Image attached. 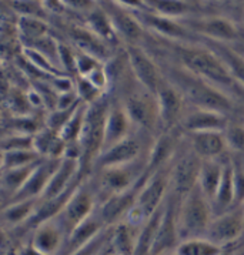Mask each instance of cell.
<instances>
[{
    "label": "cell",
    "mask_w": 244,
    "mask_h": 255,
    "mask_svg": "<svg viewBox=\"0 0 244 255\" xmlns=\"http://www.w3.org/2000/svg\"><path fill=\"white\" fill-rule=\"evenodd\" d=\"M242 17H243V23H244V10H243V14H242Z\"/></svg>",
    "instance_id": "obj_39"
},
{
    "label": "cell",
    "mask_w": 244,
    "mask_h": 255,
    "mask_svg": "<svg viewBox=\"0 0 244 255\" xmlns=\"http://www.w3.org/2000/svg\"><path fill=\"white\" fill-rule=\"evenodd\" d=\"M99 203H100V198H99L97 188L93 183L92 177L87 175L76 187V190L73 191L70 198L67 200L66 205L63 207L61 213L56 218L70 235L71 231L77 225L83 223L86 218H89L96 211Z\"/></svg>",
    "instance_id": "obj_7"
},
{
    "label": "cell",
    "mask_w": 244,
    "mask_h": 255,
    "mask_svg": "<svg viewBox=\"0 0 244 255\" xmlns=\"http://www.w3.org/2000/svg\"><path fill=\"white\" fill-rule=\"evenodd\" d=\"M133 133H136V128H134V124L126 110L124 104L119 99H116V100L112 99L109 112L106 116V123H104L103 150L127 138Z\"/></svg>",
    "instance_id": "obj_16"
},
{
    "label": "cell",
    "mask_w": 244,
    "mask_h": 255,
    "mask_svg": "<svg viewBox=\"0 0 244 255\" xmlns=\"http://www.w3.org/2000/svg\"><path fill=\"white\" fill-rule=\"evenodd\" d=\"M112 1L124 9H133V10H146L147 9L144 0H112Z\"/></svg>",
    "instance_id": "obj_34"
},
{
    "label": "cell",
    "mask_w": 244,
    "mask_h": 255,
    "mask_svg": "<svg viewBox=\"0 0 244 255\" xmlns=\"http://www.w3.org/2000/svg\"><path fill=\"white\" fill-rule=\"evenodd\" d=\"M104 10L107 11L119 37L124 39L127 44H137L143 36V26L136 16H133L129 9L113 3L112 0H104Z\"/></svg>",
    "instance_id": "obj_19"
},
{
    "label": "cell",
    "mask_w": 244,
    "mask_h": 255,
    "mask_svg": "<svg viewBox=\"0 0 244 255\" xmlns=\"http://www.w3.org/2000/svg\"><path fill=\"white\" fill-rule=\"evenodd\" d=\"M70 37L77 46V49L84 53H89L99 60H106L110 57L109 44L96 36L90 29L86 26H74L70 29Z\"/></svg>",
    "instance_id": "obj_23"
},
{
    "label": "cell",
    "mask_w": 244,
    "mask_h": 255,
    "mask_svg": "<svg viewBox=\"0 0 244 255\" xmlns=\"http://www.w3.org/2000/svg\"><path fill=\"white\" fill-rule=\"evenodd\" d=\"M84 26L87 29H90L96 36H99L107 44H117L120 40L107 11L104 10V7L99 6L92 13L84 16Z\"/></svg>",
    "instance_id": "obj_25"
},
{
    "label": "cell",
    "mask_w": 244,
    "mask_h": 255,
    "mask_svg": "<svg viewBox=\"0 0 244 255\" xmlns=\"http://www.w3.org/2000/svg\"><path fill=\"white\" fill-rule=\"evenodd\" d=\"M226 251L223 247L213 243L207 237H194L182 240L176 247L179 255H220Z\"/></svg>",
    "instance_id": "obj_27"
},
{
    "label": "cell",
    "mask_w": 244,
    "mask_h": 255,
    "mask_svg": "<svg viewBox=\"0 0 244 255\" xmlns=\"http://www.w3.org/2000/svg\"><path fill=\"white\" fill-rule=\"evenodd\" d=\"M10 9L20 16L43 19L46 14V6L40 0H10Z\"/></svg>",
    "instance_id": "obj_31"
},
{
    "label": "cell",
    "mask_w": 244,
    "mask_h": 255,
    "mask_svg": "<svg viewBox=\"0 0 244 255\" xmlns=\"http://www.w3.org/2000/svg\"><path fill=\"white\" fill-rule=\"evenodd\" d=\"M122 103L132 119L136 131L150 135L160 127L156 94L143 89L137 82L132 89L124 92Z\"/></svg>",
    "instance_id": "obj_6"
},
{
    "label": "cell",
    "mask_w": 244,
    "mask_h": 255,
    "mask_svg": "<svg viewBox=\"0 0 244 255\" xmlns=\"http://www.w3.org/2000/svg\"><path fill=\"white\" fill-rule=\"evenodd\" d=\"M136 17L142 23L143 27H147L157 36H162L170 40H184L189 34V27L183 23H179L177 19L163 16L149 9L137 10Z\"/></svg>",
    "instance_id": "obj_18"
},
{
    "label": "cell",
    "mask_w": 244,
    "mask_h": 255,
    "mask_svg": "<svg viewBox=\"0 0 244 255\" xmlns=\"http://www.w3.org/2000/svg\"><path fill=\"white\" fill-rule=\"evenodd\" d=\"M229 153L232 155H244V122L230 120L223 131Z\"/></svg>",
    "instance_id": "obj_30"
},
{
    "label": "cell",
    "mask_w": 244,
    "mask_h": 255,
    "mask_svg": "<svg viewBox=\"0 0 244 255\" xmlns=\"http://www.w3.org/2000/svg\"><path fill=\"white\" fill-rule=\"evenodd\" d=\"M124 53L134 80L147 92L156 94L167 80L157 63L139 44H126Z\"/></svg>",
    "instance_id": "obj_9"
},
{
    "label": "cell",
    "mask_w": 244,
    "mask_h": 255,
    "mask_svg": "<svg viewBox=\"0 0 244 255\" xmlns=\"http://www.w3.org/2000/svg\"><path fill=\"white\" fill-rule=\"evenodd\" d=\"M170 165L149 174L139 190L136 203L123 218L129 224L142 228L157 210H160L170 194Z\"/></svg>",
    "instance_id": "obj_3"
},
{
    "label": "cell",
    "mask_w": 244,
    "mask_h": 255,
    "mask_svg": "<svg viewBox=\"0 0 244 255\" xmlns=\"http://www.w3.org/2000/svg\"><path fill=\"white\" fill-rule=\"evenodd\" d=\"M180 66L220 89L236 102H244V86L237 82L229 64L213 49L193 44H179L176 49Z\"/></svg>",
    "instance_id": "obj_1"
},
{
    "label": "cell",
    "mask_w": 244,
    "mask_h": 255,
    "mask_svg": "<svg viewBox=\"0 0 244 255\" xmlns=\"http://www.w3.org/2000/svg\"><path fill=\"white\" fill-rule=\"evenodd\" d=\"M40 1H43V0H40Z\"/></svg>",
    "instance_id": "obj_43"
},
{
    "label": "cell",
    "mask_w": 244,
    "mask_h": 255,
    "mask_svg": "<svg viewBox=\"0 0 244 255\" xmlns=\"http://www.w3.org/2000/svg\"><path fill=\"white\" fill-rule=\"evenodd\" d=\"M156 100L163 131L180 128L184 114L189 109V104L182 92L166 80V83L159 89V92L156 93Z\"/></svg>",
    "instance_id": "obj_12"
},
{
    "label": "cell",
    "mask_w": 244,
    "mask_h": 255,
    "mask_svg": "<svg viewBox=\"0 0 244 255\" xmlns=\"http://www.w3.org/2000/svg\"><path fill=\"white\" fill-rule=\"evenodd\" d=\"M17 36L26 47H31L46 36H49L47 23L40 17L20 16L17 20Z\"/></svg>",
    "instance_id": "obj_26"
},
{
    "label": "cell",
    "mask_w": 244,
    "mask_h": 255,
    "mask_svg": "<svg viewBox=\"0 0 244 255\" xmlns=\"http://www.w3.org/2000/svg\"><path fill=\"white\" fill-rule=\"evenodd\" d=\"M214 217L212 201L196 185L182 197L177 204V227L180 241L194 237H204Z\"/></svg>",
    "instance_id": "obj_4"
},
{
    "label": "cell",
    "mask_w": 244,
    "mask_h": 255,
    "mask_svg": "<svg viewBox=\"0 0 244 255\" xmlns=\"http://www.w3.org/2000/svg\"><path fill=\"white\" fill-rule=\"evenodd\" d=\"M97 1H104V0H97Z\"/></svg>",
    "instance_id": "obj_41"
},
{
    "label": "cell",
    "mask_w": 244,
    "mask_h": 255,
    "mask_svg": "<svg viewBox=\"0 0 244 255\" xmlns=\"http://www.w3.org/2000/svg\"><path fill=\"white\" fill-rule=\"evenodd\" d=\"M184 135L190 148L202 160H223L229 157L223 131H204Z\"/></svg>",
    "instance_id": "obj_17"
},
{
    "label": "cell",
    "mask_w": 244,
    "mask_h": 255,
    "mask_svg": "<svg viewBox=\"0 0 244 255\" xmlns=\"http://www.w3.org/2000/svg\"><path fill=\"white\" fill-rule=\"evenodd\" d=\"M41 157L34 148H19V150H3L1 151V170L23 167L40 161Z\"/></svg>",
    "instance_id": "obj_29"
},
{
    "label": "cell",
    "mask_w": 244,
    "mask_h": 255,
    "mask_svg": "<svg viewBox=\"0 0 244 255\" xmlns=\"http://www.w3.org/2000/svg\"><path fill=\"white\" fill-rule=\"evenodd\" d=\"M59 161L60 160H54V158H41L37 165L34 167L27 181L24 183V185L19 190V193L14 195L10 201L21 200V198H41Z\"/></svg>",
    "instance_id": "obj_21"
},
{
    "label": "cell",
    "mask_w": 244,
    "mask_h": 255,
    "mask_svg": "<svg viewBox=\"0 0 244 255\" xmlns=\"http://www.w3.org/2000/svg\"><path fill=\"white\" fill-rule=\"evenodd\" d=\"M202 161L203 160L190 148L184 135V151L179 150L170 165V194L182 198L193 190L197 185Z\"/></svg>",
    "instance_id": "obj_8"
},
{
    "label": "cell",
    "mask_w": 244,
    "mask_h": 255,
    "mask_svg": "<svg viewBox=\"0 0 244 255\" xmlns=\"http://www.w3.org/2000/svg\"><path fill=\"white\" fill-rule=\"evenodd\" d=\"M140 228L129 224L127 221H119L112 225V231L106 250L114 255H136L137 240Z\"/></svg>",
    "instance_id": "obj_22"
},
{
    "label": "cell",
    "mask_w": 244,
    "mask_h": 255,
    "mask_svg": "<svg viewBox=\"0 0 244 255\" xmlns=\"http://www.w3.org/2000/svg\"><path fill=\"white\" fill-rule=\"evenodd\" d=\"M189 29L206 36L217 43H236L243 40L240 37V30L232 19L224 16H206L199 19H190L186 23Z\"/></svg>",
    "instance_id": "obj_14"
},
{
    "label": "cell",
    "mask_w": 244,
    "mask_h": 255,
    "mask_svg": "<svg viewBox=\"0 0 244 255\" xmlns=\"http://www.w3.org/2000/svg\"><path fill=\"white\" fill-rule=\"evenodd\" d=\"M229 158L230 155L223 160H203L202 161L197 185L210 201H213L214 195L219 190V185L223 178L224 167Z\"/></svg>",
    "instance_id": "obj_24"
},
{
    "label": "cell",
    "mask_w": 244,
    "mask_h": 255,
    "mask_svg": "<svg viewBox=\"0 0 244 255\" xmlns=\"http://www.w3.org/2000/svg\"><path fill=\"white\" fill-rule=\"evenodd\" d=\"M99 255H114V254H112L110 251H107V250H106V247H104V250H103L102 253H100Z\"/></svg>",
    "instance_id": "obj_36"
},
{
    "label": "cell",
    "mask_w": 244,
    "mask_h": 255,
    "mask_svg": "<svg viewBox=\"0 0 244 255\" xmlns=\"http://www.w3.org/2000/svg\"><path fill=\"white\" fill-rule=\"evenodd\" d=\"M164 76L167 82L172 83L182 92L190 107L216 110L227 116H232L237 110L239 102H236L220 89L214 87L213 84L186 70L180 64L177 67H172L170 72Z\"/></svg>",
    "instance_id": "obj_2"
},
{
    "label": "cell",
    "mask_w": 244,
    "mask_h": 255,
    "mask_svg": "<svg viewBox=\"0 0 244 255\" xmlns=\"http://www.w3.org/2000/svg\"><path fill=\"white\" fill-rule=\"evenodd\" d=\"M162 255H179L177 253H176V250H173V251H169V253H164V254Z\"/></svg>",
    "instance_id": "obj_38"
},
{
    "label": "cell",
    "mask_w": 244,
    "mask_h": 255,
    "mask_svg": "<svg viewBox=\"0 0 244 255\" xmlns=\"http://www.w3.org/2000/svg\"><path fill=\"white\" fill-rule=\"evenodd\" d=\"M220 255H234V254L230 251V250H226V251H223Z\"/></svg>",
    "instance_id": "obj_37"
},
{
    "label": "cell",
    "mask_w": 244,
    "mask_h": 255,
    "mask_svg": "<svg viewBox=\"0 0 244 255\" xmlns=\"http://www.w3.org/2000/svg\"><path fill=\"white\" fill-rule=\"evenodd\" d=\"M243 255H244V253H243Z\"/></svg>",
    "instance_id": "obj_44"
},
{
    "label": "cell",
    "mask_w": 244,
    "mask_h": 255,
    "mask_svg": "<svg viewBox=\"0 0 244 255\" xmlns=\"http://www.w3.org/2000/svg\"><path fill=\"white\" fill-rule=\"evenodd\" d=\"M243 208L242 205H236L224 213L214 215L204 237L223 247L224 250H230L234 244H237L243 238Z\"/></svg>",
    "instance_id": "obj_10"
},
{
    "label": "cell",
    "mask_w": 244,
    "mask_h": 255,
    "mask_svg": "<svg viewBox=\"0 0 244 255\" xmlns=\"http://www.w3.org/2000/svg\"><path fill=\"white\" fill-rule=\"evenodd\" d=\"M242 208H243V213H244V203H243V204H242Z\"/></svg>",
    "instance_id": "obj_40"
},
{
    "label": "cell",
    "mask_w": 244,
    "mask_h": 255,
    "mask_svg": "<svg viewBox=\"0 0 244 255\" xmlns=\"http://www.w3.org/2000/svg\"><path fill=\"white\" fill-rule=\"evenodd\" d=\"M230 120H232L230 116L224 113L189 106L187 112L184 114L183 122L180 124V128L184 134L224 131Z\"/></svg>",
    "instance_id": "obj_15"
},
{
    "label": "cell",
    "mask_w": 244,
    "mask_h": 255,
    "mask_svg": "<svg viewBox=\"0 0 244 255\" xmlns=\"http://www.w3.org/2000/svg\"><path fill=\"white\" fill-rule=\"evenodd\" d=\"M27 240L40 254L64 255L69 233L57 218H53L33 227Z\"/></svg>",
    "instance_id": "obj_13"
},
{
    "label": "cell",
    "mask_w": 244,
    "mask_h": 255,
    "mask_svg": "<svg viewBox=\"0 0 244 255\" xmlns=\"http://www.w3.org/2000/svg\"><path fill=\"white\" fill-rule=\"evenodd\" d=\"M143 135H147V134L136 131L122 141L104 148L99 155V158L96 160L93 168L100 170V168H107V167L124 165V164L134 163L143 157H146L149 148L144 150L146 147H144Z\"/></svg>",
    "instance_id": "obj_11"
},
{
    "label": "cell",
    "mask_w": 244,
    "mask_h": 255,
    "mask_svg": "<svg viewBox=\"0 0 244 255\" xmlns=\"http://www.w3.org/2000/svg\"><path fill=\"white\" fill-rule=\"evenodd\" d=\"M41 198H21L14 200L3 205L1 210V220H3V230H20L29 228V224L36 214Z\"/></svg>",
    "instance_id": "obj_20"
},
{
    "label": "cell",
    "mask_w": 244,
    "mask_h": 255,
    "mask_svg": "<svg viewBox=\"0 0 244 255\" xmlns=\"http://www.w3.org/2000/svg\"><path fill=\"white\" fill-rule=\"evenodd\" d=\"M234 255H239V254H234Z\"/></svg>",
    "instance_id": "obj_42"
},
{
    "label": "cell",
    "mask_w": 244,
    "mask_h": 255,
    "mask_svg": "<svg viewBox=\"0 0 244 255\" xmlns=\"http://www.w3.org/2000/svg\"><path fill=\"white\" fill-rule=\"evenodd\" d=\"M110 231H112V225L107 227V228H104L102 233H99L94 238H92L86 244L79 247L76 251H73L69 255H99L104 250V247H106L107 241H109Z\"/></svg>",
    "instance_id": "obj_32"
},
{
    "label": "cell",
    "mask_w": 244,
    "mask_h": 255,
    "mask_svg": "<svg viewBox=\"0 0 244 255\" xmlns=\"http://www.w3.org/2000/svg\"><path fill=\"white\" fill-rule=\"evenodd\" d=\"M147 9L167 17H182L189 14L190 4L186 0H144Z\"/></svg>",
    "instance_id": "obj_28"
},
{
    "label": "cell",
    "mask_w": 244,
    "mask_h": 255,
    "mask_svg": "<svg viewBox=\"0 0 244 255\" xmlns=\"http://www.w3.org/2000/svg\"><path fill=\"white\" fill-rule=\"evenodd\" d=\"M149 174L150 173L147 171V155H146L134 163L100 168L99 175L93 177V183L97 188L99 198L102 201L106 197L132 190L136 185L144 181V178Z\"/></svg>",
    "instance_id": "obj_5"
},
{
    "label": "cell",
    "mask_w": 244,
    "mask_h": 255,
    "mask_svg": "<svg viewBox=\"0 0 244 255\" xmlns=\"http://www.w3.org/2000/svg\"><path fill=\"white\" fill-rule=\"evenodd\" d=\"M59 1L63 10L71 11L81 16H87L96 7H99L97 0H59Z\"/></svg>",
    "instance_id": "obj_33"
},
{
    "label": "cell",
    "mask_w": 244,
    "mask_h": 255,
    "mask_svg": "<svg viewBox=\"0 0 244 255\" xmlns=\"http://www.w3.org/2000/svg\"><path fill=\"white\" fill-rule=\"evenodd\" d=\"M230 49H232L239 57H242L244 60V39L243 40L236 41V43H232V44H230Z\"/></svg>",
    "instance_id": "obj_35"
}]
</instances>
